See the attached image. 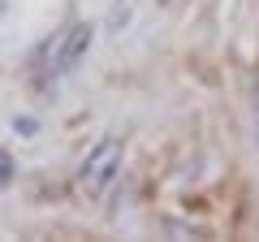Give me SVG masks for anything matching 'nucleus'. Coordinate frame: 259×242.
<instances>
[{"label": "nucleus", "instance_id": "nucleus-2", "mask_svg": "<svg viewBox=\"0 0 259 242\" xmlns=\"http://www.w3.org/2000/svg\"><path fill=\"white\" fill-rule=\"evenodd\" d=\"M121 156H125L121 139H117V134H104V139H100V143H95V147L82 156V165H78V173H74L78 195L100 199L104 190L117 182V173H121Z\"/></svg>", "mask_w": 259, "mask_h": 242}, {"label": "nucleus", "instance_id": "nucleus-5", "mask_svg": "<svg viewBox=\"0 0 259 242\" xmlns=\"http://www.w3.org/2000/svg\"><path fill=\"white\" fill-rule=\"evenodd\" d=\"M13 130H22V134L30 139V134L39 130V121H35V117H13Z\"/></svg>", "mask_w": 259, "mask_h": 242}, {"label": "nucleus", "instance_id": "nucleus-6", "mask_svg": "<svg viewBox=\"0 0 259 242\" xmlns=\"http://www.w3.org/2000/svg\"><path fill=\"white\" fill-rule=\"evenodd\" d=\"M151 5H160V9H168V5H173V0H151Z\"/></svg>", "mask_w": 259, "mask_h": 242}, {"label": "nucleus", "instance_id": "nucleus-3", "mask_svg": "<svg viewBox=\"0 0 259 242\" xmlns=\"http://www.w3.org/2000/svg\"><path fill=\"white\" fill-rule=\"evenodd\" d=\"M250 130H255V147H259V74L250 83Z\"/></svg>", "mask_w": 259, "mask_h": 242}, {"label": "nucleus", "instance_id": "nucleus-4", "mask_svg": "<svg viewBox=\"0 0 259 242\" xmlns=\"http://www.w3.org/2000/svg\"><path fill=\"white\" fill-rule=\"evenodd\" d=\"M9 182H13V156L0 151V186H9Z\"/></svg>", "mask_w": 259, "mask_h": 242}, {"label": "nucleus", "instance_id": "nucleus-1", "mask_svg": "<svg viewBox=\"0 0 259 242\" xmlns=\"http://www.w3.org/2000/svg\"><path fill=\"white\" fill-rule=\"evenodd\" d=\"M91 44H95L91 22H69V26H61L52 39H44L39 52L30 56V78H35V87H56L61 78H69L87 61Z\"/></svg>", "mask_w": 259, "mask_h": 242}]
</instances>
